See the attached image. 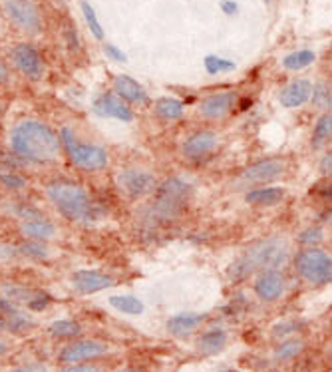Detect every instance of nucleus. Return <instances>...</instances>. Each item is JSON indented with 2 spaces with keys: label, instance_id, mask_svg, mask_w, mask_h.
I'll list each match as a JSON object with an SVG mask.
<instances>
[{
  "label": "nucleus",
  "instance_id": "1",
  "mask_svg": "<svg viewBox=\"0 0 332 372\" xmlns=\"http://www.w3.org/2000/svg\"><path fill=\"white\" fill-rule=\"evenodd\" d=\"M11 148L28 162L48 163L58 160L62 149L60 136L38 120H22L11 132Z\"/></svg>",
  "mask_w": 332,
  "mask_h": 372
},
{
  "label": "nucleus",
  "instance_id": "2",
  "mask_svg": "<svg viewBox=\"0 0 332 372\" xmlns=\"http://www.w3.org/2000/svg\"><path fill=\"white\" fill-rule=\"evenodd\" d=\"M289 261H291V245L286 237H265L243 251V255L229 267V277L233 281H243L249 275L265 271V269L281 271Z\"/></svg>",
  "mask_w": 332,
  "mask_h": 372
},
{
  "label": "nucleus",
  "instance_id": "3",
  "mask_svg": "<svg viewBox=\"0 0 332 372\" xmlns=\"http://www.w3.org/2000/svg\"><path fill=\"white\" fill-rule=\"evenodd\" d=\"M50 203L56 207L62 217L74 223H90L96 219V203L88 191L72 181H54L46 187Z\"/></svg>",
  "mask_w": 332,
  "mask_h": 372
},
{
  "label": "nucleus",
  "instance_id": "4",
  "mask_svg": "<svg viewBox=\"0 0 332 372\" xmlns=\"http://www.w3.org/2000/svg\"><path fill=\"white\" fill-rule=\"evenodd\" d=\"M191 195H193V187L187 181L179 177H170L153 191V201L149 205V211L153 217L160 219H175L187 207Z\"/></svg>",
  "mask_w": 332,
  "mask_h": 372
},
{
  "label": "nucleus",
  "instance_id": "5",
  "mask_svg": "<svg viewBox=\"0 0 332 372\" xmlns=\"http://www.w3.org/2000/svg\"><path fill=\"white\" fill-rule=\"evenodd\" d=\"M296 275L312 287L332 283V257L320 247H305L293 257Z\"/></svg>",
  "mask_w": 332,
  "mask_h": 372
},
{
  "label": "nucleus",
  "instance_id": "6",
  "mask_svg": "<svg viewBox=\"0 0 332 372\" xmlns=\"http://www.w3.org/2000/svg\"><path fill=\"white\" fill-rule=\"evenodd\" d=\"M60 142L68 158L72 160L78 170H84V172H102L108 167V151L96 146V144H84V142H78L76 134L70 128H64L60 132Z\"/></svg>",
  "mask_w": 332,
  "mask_h": 372
},
{
  "label": "nucleus",
  "instance_id": "7",
  "mask_svg": "<svg viewBox=\"0 0 332 372\" xmlns=\"http://www.w3.org/2000/svg\"><path fill=\"white\" fill-rule=\"evenodd\" d=\"M2 11L18 30L34 36L42 32V13L34 0H4Z\"/></svg>",
  "mask_w": 332,
  "mask_h": 372
},
{
  "label": "nucleus",
  "instance_id": "8",
  "mask_svg": "<svg viewBox=\"0 0 332 372\" xmlns=\"http://www.w3.org/2000/svg\"><path fill=\"white\" fill-rule=\"evenodd\" d=\"M118 186L123 191V195L130 199H141L151 195L158 189V177L141 167H127L118 175Z\"/></svg>",
  "mask_w": 332,
  "mask_h": 372
},
{
  "label": "nucleus",
  "instance_id": "9",
  "mask_svg": "<svg viewBox=\"0 0 332 372\" xmlns=\"http://www.w3.org/2000/svg\"><path fill=\"white\" fill-rule=\"evenodd\" d=\"M289 172V160L286 158H265L247 165L245 170L239 174V179L245 184H271L281 179Z\"/></svg>",
  "mask_w": 332,
  "mask_h": 372
},
{
  "label": "nucleus",
  "instance_id": "10",
  "mask_svg": "<svg viewBox=\"0 0 332 372\" xmlns=\"http://www.w3.org/2000/svg\"><path fill=\"white\" fill-rule=\"evenodd\" d=\"M11 60L16 66V70L20 74L28 78V80H42L44 72H46V64L42 54L38 52V48L30 42H20L11 50Z\"/></svg>",
  "mask_w": 332,
  "mask_h": 372
},
{
  "label": "nucleus",
  "instance_id": "11",
  "mask_svg": "<svg viewBox=\"0 0 332 372\" xmlns=\"http://www.w3.org/2000/svg\"><path fill=\"white\" fill-rule=\"evenodd\" d=\"M237 106H239V94L235 90L215 92L199 102V116L211 122H217L231 116L237 110Z\"/></svg>",
  "mask_w": 332,
  "mask_h": 372
},
{
  "label": "nucleus",
  "instance_id": "12",
  "mask_svg": "<svg viewBox=\"0 0 332 372\" xmlns=\"http://www.w3.org/2000/svg\"><path fill=\"white\" fill-rule=\"evenodd\" d=\"M219 146V134L215 130H197L191 136H187L181 144V153L185 160L197 162L207 158Z\"/></svg>",
  "mask_w": 332,
  "mask_h": 372
},
{
  "label": "nucleus",
  "instance_id": "13",
  "mask_svg": "<svg viewBox=\"0 0 332 372\" xmlns=\"http://www.w3.org/2000/svg\"><path fill=\"white\" fill-rule=\"evenodd\" d=\"M92 110L102 118H110V120H118V122H125V124H132L136 118L134 110L127 106V102H123L116 92L99 94L92 104Z\"/></svg>",
  "mask_w": 332,
  "mask_h": 372
},
{
  "label": "nucleus",
  "instance_id": "14",
  "mask_svg": "<svg viewBox=\"0 0 332 372\" xmlns=\"http://www.w3.org/2000/svg\"><path fill=\"white\" fill-rule=\"evenodd\" d=\"M253 291L258 301L263 303H275L283 297L284 293V277L281 271L275 269H265L255 273L253 279Z\"/></svg>",
  "mask_w": 332,
  "mask_h": 372
},
{
  "label": "nucleus",
  "instance_id": "15",
  "mask_svg": "<svg viewBox=\"0 0 332 372\" xmlns=\"http://www.w3.org/2000/svg\"><path fill=\"white\" fill-rule=\"evenodd\" d=\"M108 352V345L99 343V340H74L68 347H64L58 354L62 362L68 364H78L84 360H94L104 357Z\"/></svg>",
  "mask_w": 332,
  "mask_h": 372
},
{
  "label": "nucleus",
  "instance_id": "16",
  "mask_svg": "<svg viewBox=\"0 0 332 372\" xmlns=\"http://www.w3.org/2000/svg\"><path fill=\"white\" fill-rule=\"evenodd\" d=\"M72 285L80 295H94L99 291H106L110 287L116 285V281L110 275L102 273V271H92V269H82L72 275Z\"/></svg>",
  "mask_w": 332,
  "mask_h": 372
},
{
  "label": "nucleus",
  "instance_id": "17",
  "mask_svg": "<svg viewBox=\"0 0 332 372\" xmlns=\"http://www.w3.org/2000/svg\"><path fill=\"white\" fill-rule=\"evenodd\" d=\"M310 96H312V82H308L305 78H296L293 82H289L286 86L281 88L279 102L283 108L295 110V108H300L307 102H310Z\"/></svg>",
  "mask_w": 332,
  "mask_h": 372
},
{
  "label": "nucleus",
  "instance_id": "18",
  "mask_svg": "<svg viewBox=\"0 0 332 372\" xmlns=\"http://www.w3.org/2000/svg\"><path fill=\"white\" fill-rule=\"evenodd\" d=\"M113 92L127 104H134V106H148L149 104V96L146 88L141 86L137 80H134L132 76H116L113 78Z\"/></svg>",
  "mask_w": 332,
  "mask_h": 372
},
{
  "label": "nucleus",
  "instance_id": "19",
  "mask_svg": "<svg viewBox=\"0 0 332 372\" xmlns=\"http://www.w3.org/2000/svg\"><path fill=\"white\" fill-rule=\"evenodd\" d=\"M286 189L279 186H267V187H255L251 191H247L245 201L249 205H255V207H275V205H281L284 199H286Z\"/></svg>",
  "mask_w": 332,
  "mask_h": 372
},
{
  "label": "nucleus",
  "instance_id": "20",
  "mask_svg": "<svg viewBox=\"0 0 332 372\" xmlns=\"http://www.w3.org/2000/svg\"><path fill=\"white\" fill-rule=\"evenodd\" d=\"M203 323H205V315L201 312H179V315H173L167 321L165 329L173 336H187L195 333Z\"/></svg>",
  "mask_w": 332,
  "mask_h": 372
},
{
  "label": "nucleus",
  "instance_id": "21",
  "mask_svg": "<svg viewBox=\"0 0 332 372\" xmlns=\"http://www.w3.org/2000/svg\"><path fill=\"white\" fill-rule=\"evenodd\" d=\"M20 233L30 241H50L56 237V225L46 219H26L20 223Z\"/></svg>",
  "mask_w": 332,
  "mask_h": 372
},
{
  "label": "nucleus",
  "instance_id": "22",
  "mask_svg": "<svg viewBox=\"0 0 332 372\" xmlns=\"http://www.w3.org/2000/svg\"><path fill=\"white\" fill-rule=\"evenodd\" d=\"M153 112H155V116H158L160 120H163V122H177V120L184 118L185 104L179 98L163 96V98L155 99Z\"/></svg>",
  "mask_w": 332,
  "mask_h": 372
},
{
  "label": "nucleus",
  "instance_id": "23",
  "mask_svg": "<svg viewBox=\"0 0 332 372\" xmlns=\"http://www.w3.org/2000/svg\"><path fill=\"white\" fill-rule=\"evenodd\" d=\"M332 142V112H322L314 122L310 134V148L322 149Z\"/></svg>",
  "mask_w": 332,
  "mask_h": 372
},
{
  "label": "nucleus",
  "instance_id": "24",
  "mask_svg": "<svg viewBox=\"0 0 332 372\" xmlns=\"http://www.w3.org/2000/svg\"><path fill=\"white\" fill-rule=\"evenodd\" d=\"M227 331H223V329H211L207 333H203V335L199 336V340H197V348H199V352H203V354H217V352H221L225 345H227Z\"/></svg>",
  "mask_w": 332,
  "mask_h": 372
},
{
  "label": "nucleus",
  "instance_id": "25",
  "mask_svg": "<svg viewBox=\"0 0 332 372\" xmlns=\"http://www.w3.org/2000/svg\"><path fill=\"white\" fill-rule=\"evenodd\" d=\"M310 104L320 112H332V80H319L312 84Z\"/></svg>",
  "mask_w": 332,
  "mask_h": 372
},
{
  "label": "nucleus",
  "instance_id": "26",
  "mask_svg": "<svg viewBox=\"0 0 332 372\" xmlns=\"http://www.w3.org/2000/svg\"><path fill=\"white\" fill-rule=\"evenodd\" d=\"M108 303L118 312L132 315V317H137V315H141L146 310V305L137 297H134V295H113V297L108 298Z\"/></svg>",
  "mask_w": 332,
  "mask_h": 372
},
{
  "label": "nucleus",
  "instance_id": "27",
  "mask_svg": "<svg viewBox=\"0 0 332 372\" xmlns=\"http://www.w3.org/2000/svg\"><path fill=\"white\" fill-rule=\"evenodd\" d=\"M317 60V52L312 50H295L291 54H286L283 60H281V66L284 70H293V72H298V70H305L310 64Z\"/></svg>",
  "mask_w": 332,
  "mask_h": 372
},
{
  "label": "nucleus",
  "instance_id": "28",
  "mask_svg": "<svg viewBox=\"0 0 332 372\" xmlns=\"http://www.w3.org/2000/svg\"><path fill=\"white\" fill-rule=\"evenodd\" d=\"M305 350V343L298 338H286L279 347L275 348V360L277 362H289L295 360L300 352Z\"/></svg>",
  "mask_w": 332,
  "mask_h": 372
},
{
  "label": "nucleus",
  "instance_id": "29",
  "mask_svg": "<svg viewBox=\"0 0 332 372\" xmlns=\"http://www.w3.org/2000/svg\"><path fill=\"white\" fill-rule=\"evenodd\" d=\"M48 333L54 338H76L82 335V324H78L76 321L64 319V321H56L48 326Z\"/></svg>",
  "mask_w": 332,
  "mask_h": 372
},
{
  "label": "nucleus",
  "instance_id": "30",
  "mask_svg": "<svg viewBox=\"0 0 332 372\" xmlns=\"http://www.w3.org/2000/svg\"><path fill=\"white\" fill-rule=\"evenodd\" d=\"M203 66H205V72L211 76L225 74V72H231L237 68V64L233 60H227V58H221V56H215V54H207L203 58Z\"/></svg>",
  "mask_w": 332,
  "mask_h": 372
},
{
  "label": "nucleus",
  "instance_id": "31",
  "mask_svg": "<svg viewBox=\"0 0 332 372\" xmlns=\"http://www.w3.org/2000/svg\"><path fill=\"white\" fill-rule=\"evenodd\" d=\"M80 8H82V14H84V18H86L88 28H90V32L94 34V38H96V40H104L106 32H104V28L99 25L98 14L94 11V6H92L90 2H86V0H82Z\"/></svg>",
  "mask_w": 332,
  "mask_h": 372
},
{
  "label": "nucleus",
  "instance_id": "32",
  "mask_svg": "<svg viewBox=\"0 0 332 372\" xmlns=\"http://www.w3.org/2000/svg\"><path fill=\"white\" fill-rule=\"evenodd\" d=\"M296 241L303 245V247H319L320 243L324 241V229L319 227V225H310L307 229H303Z\"/></svg>",
  "mask_w": 332,
  "mask_h": 372
},
{
  "label": "nucleus",
  "instance_id": "33",
  "mask_svg": "<svg viewBox=\"0 0 332 372\" xmlns=\"http://www.w3.org/2000/svg\"><path fill=\"white\" fill-rule=\"evenodd\" d=\"M310 195L320 203L332 205V177H322V181L314 184L310 189Z\"/></svg>",
  "mask_w": 332,
  "mask_h": 372
},
{
  "label": "nucleus",
  "instance_id": "34",
  "mask_svg": "<svg viewBox=\"0 0 332 372\" xmlns=\"http://www.w3.org/2000/svg\"><path fill=\"white\" fill-rule=\"evenodd\" d=\"M0 184L6 189H13V191H20V189H25L28 186V181L18 174H2L0 175Z\"/></svg>",
  "mask_w": 332,
  "mask_h": 372
},
{
  "label": "nucleus",
  "instance_id": "35",
  "mask_svg": "<svg viewBox=\"0 0 332 372\" xmlns=\"http://www.w3.org/2000/svg\"><path fill=\"white\" fill-rule=\"evenodd\" d=\"M104 54H106L110 60H113V62H120V64L127 62L125 52H123L122 48H118L116 44H104Z\"/></svg>",
  "mask_w": 332,
  "mask_h": 372
},
{
  "label": "nucleus",
  "instance_id": "36",
  "mask_svg": "<svg viewBox=\"0 0 332 372\" xmlns=\"http://www.w3.org/2000/svg\"><path fill=\"white\" fill-rule=\"evenodd\" d=\"M319 172L322 177H332V149H328L326 153H322L319 162Z\"/></svg>",
  "mask_w": 332,
  "mask_h": 372
},
{
  "label": "nucleus",
  "instance_id": "37",
  "mask_svg": "<svg viewBox=\"0 0 332 372\" xmlns=\"http://www.w3.org/2000/svg\"><path fill=\"white\" fill-rule=\"evenodd\" d=\"M219 8L225 16H237L239 14V2L237 0H221Z\"/></svg>",
  "mask_w": 332,
  "mask_h": 372
},
{
  "label": "nucleus",
  "instance_id": "38",
  "mask_svg": "<svg viewBox=\"0 0 332 372\" xmlns=\"http://www.w3.org/2000/svg\"><path fill=\"white\" fill-rule=\"evenodd\" d=\"M16 312H18V310H16V307H14V303L11 298L0 297V315H2V317H11V315H16Z\"/></svg>",
  "mask_w": 332,
  "mask_h": 372
},
{
  "label": "nucleus",
  "instance_id": "39",
  "mask_svg": "<svg viewBox=\"0 0 332 372\" xmlns=\"http://www.w3.org/2000/svg\"><path fill=\"white\" fill-rule=\"evenodd\" d=\"M300 324L298 323H286V324H279V326H275V336H283V335H289V333H293V331H296Z\"/></svg>",
  "mask_w": 332,
  "mask_h": 372
},
{
  "label": "nucleus",
  "instance_id": "40",
  "mask_svg": "<svg viewBox=\"0 0 332 372\" xmlns=\"http://www.w3.org/2000/svg\"><path fill=\"white\" fill-rule=\"evenodd\" d=\"M58 372H99V368L96 366H88V364H74V366H66V368H62Z\"/></svg>",
  "mask_w": 332,
  "mask_h": 372
},
{
  "label": "nucleus",
  "instance_id": "41",
  "mask_svg": "<svg viewBox=\"0 0 332 372\" xmlns=\"http://www.w3.org/2000/svg\"><path fill=\"white\" fill-rule=\"evenodd\" d=\"M14 372H48V368L44 364H26V366H20Z\"/></svg>",
  "mask_w": 332,
  "mask_h": 372
},
{
  "label": "nucleus",
  "instance_id": "42",
  "mask_svg": "<svg viewBox=\"0 0 332 372\" xmlns=\"http://www.w3.org/2000/svg\"><path fill=\"white\" fill-rule=\"evenodd\" d=\"M8 78H11V72H8V66L0 60V86H4L6 82H8Z\"/></svg>",
  "mask_w": 332,
  "mask_h": 372
},
{
  "label": "nucleus",
  "instance_id": "43",
  "mask_svg": "<svg viewBox=\"0 0 332 372\" xmlns=\"http://www.w3.org/2000/svg\"><path fill=\"white\" fill-rule=\"evenodd\" d=\"M320 221L326 225V227H332V205H328V209L322 211V215H320Z\"/></svg>",
  "mask_w": 332,
  "mask_h": 372
},
{
  "label": "nucleus",
  "instance_id": "44",
  "mask_svg": "<svg viewBox=\"0 0 332 372\" xmlns=\"http://www.w3.org/2000/svg\"><path fill=\"white\" fill-rule=\"evenodd\" d=\"M0 331H8V317L0 315Z\"/></svg>",
  "mask_w": 332,
  "mask_h": 372
},
{
  "label": "nucleus",
  "instance_id": "45",
  "mask_svg": "<svg viewBox=\"0 0 332 372\" xmlns=\"http://www.w3.org/2000/svg\"><path fill=\"white\" fill-rule=\"evenodd\" d=\"M6 350H8V347L0 340V357H2V354H6Z\"/></svg>",
  "mask_w": 332,
  "mask_h": 372
},
{
  "label": "nucleus",
  "instance_id": "46",
  "mask_svg": "<svg viewBox=\"0 0 332 372\" xmlns=\"http://www.w3.org/2000/svg\"><path fill=\"white\" fill-rule=\"evenodd\" d=\"M122 372H141V371H137V368H125V371Z\"/></svg>",
  "mask_w": 332,
  "mask_h": 372
},
{
  "label": "nucleus",
  "instance_id": "47",
  "mask_svg": "<svg viewBox=\"0 0 332 372\" xmlns=\"http://www.w3.org/2000/svg\"><path fill=\"white\" fill-rule=\"evenodd\" d=\"M2 112H4V104H2V99H0V116H2Z\"/></svg>",
  "mask_w": 332,
  "mask_h": 372
},
{
  "label": "nucleus",
  "instance_id": "48",
  "mask_svg": "<svg viewBox=\"0 0 332 372\" xmlns=\"http://www.w3.org/2000/svg\"><path fill=\"white\" fill-rule=\"evenodd\" d=\"M263 2H265V4H271L272 0H263Z\"/></svg>",
  "mask_w": 332,
  "mask_h": 372
},
{
  "label": "nucleus",
  "instance_id": "49",
  "mask_svg": "<svg viewBox=\"0 0 332 372\" xmlns=\"http://www.w3.org/2000/svg\"><path fill=\"white\" fill-rule=\"evenodd\" d=\"M331 52H332V44H331Z\"/></svg>",
  "mask_w": 332,
  "mask_h": 372
}]
</instances>
